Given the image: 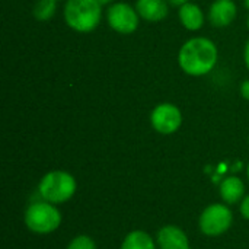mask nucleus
I'll return each instance as SVG.
<instances>
[{"instance_id": "16", "label": "nucleus", "mask_w": 249, "mask_h": 249, "mask_svg": "<svg viewBox=\"0 0 249 249\" xmlns=\"http://www.w3.org/2000/svg\"><path fill=\"white\" fill-rule=\"evenodd\" d=\"M239 213L245 220L249 222V193L244 197V200L239 203Z\"/></svg>"}, {"instance_id": "1", "label": "nucleus", "mask_w": 249, "mask_h": 249, "mask_svg": "<svg viewBox=\"0 0 249 249\" xmlns=\"http://www.w3.org/2000/svg\"><path fill=\"white\" fill-rule=\"evenodd\" d=\"M217 45L207 36H193L187 39L178 51L179 69L193 77L209 74L217 64Z\"/></svg>"}, {"instance_id": "10", "label": "nucleus", "mask_w": 249, "mask_h": 249, "mask_svg": "<svg viewBox=\"0 0 249 249\" xmlns=\"http://www.w3.org/2000/svg\"><path fill=\"white\" fill-rule=\"evenodd\" d=\"M219 196L222 201L228 206L239 204L247 196V187L244 179L238 175L225 177L219 184Z\"/></svg>"}, {"instance_id": "3", "label": "nucleus", "mask_w": 249, "mask_h": 249, "mask_svg": "<svg viewBox=\"0 0 249 249\" xmlns=\"http://www.w3.org/2000/svg\"><path fill=\"white\" fill-rule=\"evenodd\" d=\"M77 191L76 178L64 169H53L44 174L38 182V197L55 206L70 201Z\"/></svg>"}, {"instance_id": "9", "label": "nucleus", "mask_w": 249, "mask_h": 249, "mask_svg": "<svg viewBox=\"0 0 249 249\" xmlns=\"http://www.w3.org/2000/svg\"><path fill=\"white\" fill-rule=\"evenodd\" d=\"M238 15V6L233 0H214L207 12V19L214 28L229 26Z\"/></svg>"}, {"instance_id": "18", "label": "nucleus", "mask_w": 249, "mask_h": 249, "mask_svg": "<svg viewBox=\"0 0 249 249\" xmlns=\"http://www.w3.org/2000/svg\"><path fill=\"white\" fill-rule=\"evenodd\" d=\"M244 63L247 66V69L249 70V39L245 44V48H244Z\"/></svg>"}, {"instance_id": "11", "label": "nucleus", "mask_w": 249, "mask_h": 249, "mask_svg": "<svg viewBox=\"0 0 249 249\" xmlns=\"http://www.w3.org/2000/svg\"><path fill=\"white\" fill-rule=\"evenodd\" d=\"M169 6L166 0H137L134 4L139 16L150 23L163 20L169 13Z\"/></svg>"}, {"instance_id": "22", "label": "nucleus", "mask_w": 249, "mask_h": 249, "mask_svg": "<svg viewBox=\"0 0 249 249\" xmlns=\"http://www.w3.org/2000/svg\"><path fill=\"white\" fill-rule=\"evenodd\" d=\"M247 178H248V181H249V163H248V166H247Z\"/></svg>"}, {"instance_id": "23", "label": "nucleus", "mask_w": 249, "mask_h": 249, "mask_svg": "<svg viewBox=\"0 0 249 249\" xmlns=\"http://www.w3.org/2000/svg\"><path fill=\"white\" fill-rule=\"evenodd\" d=\"M247 28H248V31H249V15H248V18H247Z\"/></svg>"}, {"instance_id": "6", "label": "nucleus", "mask_w": 249, "mask_h": 249, "mask_svg": "<svg viewBox=\"0 0 249 249\" xmlns=\"http://www.w3.org/2000/svg\"><path fill=\"white\" fill-rule=\"evenodd\" d=\"M107 22L112 31L121 35L134 34L140 25V16L134 6L125 1H114L105 12Z\"/></svg>"}, {"instance_id": "17", "label": "nucleus", "mask_w": 249, "mask_h": 249, "mask_svg": "<svg viewBox=\"0 0 249 249\" xmlns=\"http://www.w3.org/2000/svg\"><path fill=\"white\" fill-rule=\"evenodd\" d=\"M239 92H241V96H242L244 99H247L249 102V79L244 80V82L241 83Z\"/></svg>"}, {"instance_id": "15", "label": "nucleus", "mask_w": 249, "mask_h": 249, "mask_svg": "<svg viewBox=\"0 0 249 249\" xmlns=\"http://www.w3.org/2000/svg\"><path fill=\"white\" fill-rule=\"evenodd\" d=\"M66 249H98V245L92 236L80 233V235H76L74 238L70 239Z\"/></svg>"}, {"instance_id": "21", "label": "nucleus", "mask_w": 249, "mask_h": 249, "mask_svg": "<svg viewBox=\"0 0 249 249\" xmlns=\"http://www.w3.org/2000/svg\"><path fill=\"white\" fill-rule=\"evenodd\" d=\"M244 3H245V7L249 10V0H244Z\"/></svg>"}, {"instance_id": "4", "label": "nucleus", "mask_w": 249, "mask_h": 249, "mask_svg": "<svg viewBox=\"0 0 249 249\" xmlns=\"http://www.w3.org/2000/svg\"><path fill=\"white\" fill-rule=\"evenodd\" d=\"M61 222L63 214L58 206L39 197L38 200L31 201L23 213V223L26 229L35 235H51L60 229Z\"/></svg>"}, {"instance_id": "2", "label": "nucleus", "mask_w": 249, "mask_h": 249, "mask_svg": "<svg viewBox=\"0 0 249 249\" xmlns=\"http://www.w3.org/2000/svg\"><path fill=\"white\" fill-rule=\"evenodd\" d=\"M104 6L98 0H66L63 18L66 25L79 34L95 31L104 16Z\"/></svg>"}, {"instance_id": "8", "label": "nucleus", "mask_w": 249, "mask_h": 249, "mask_svg": "<svg viewBox=\"0 0 249 249\" xmlns=\"http://www.w3.org/2000/svg\"><path fill=\"white\" fill-rule=\"evenodd\" d=\"M155 238L159 249H193L187 232L177 225L162 226Z\"/></svg>"}, {"instance_id": "13", "label": "nucleus", "mask_w": 249, "mask_h": 249, "mask_svg": "<svg viewBox=\"0 0 249 249\" xmlns=\"http://www.w3.org/2000/svg\"><path fill=\"white\" fill-rule=\"evenodd\" d=\"M120 249H159L158 244H156V238H153L150 233L136 229L128 232L121 245Z\"/></svg>"}, {"instance_id": "5", "label": "nucleus", "mask_w": 249, "mask_h": 249, "mask_svg": "<svg viewBox=\"0 0 249 249\" xmlns=\"http://www.w3.org/2000/svg\"><path fill=\"white\" fill-rule=\"evenodd\" d=\"M233 212L226 203H212L198 216V229L207 238L225 235L233 225Z\"/></svg>"}, {"instance_id": "12", "label": "nucleus", "mask_w": 249, "mask_h": 249, "mask_svg": "<svg viewBox=\"0 0 249 249\" xmlns=\"http://www.w3.org/2000/svg\"><path fill=\"white\" fill-rule=\"evenodd\" d=\"M178 19H179L181 25L187 31H191V32L200 31L206 22L203 9L193 1H188L178 7Z\"/></svg>"}, {"instance_id": "14", "label": "nucleus", "mask_w": 249, "mask_h": 249, "mask_svg": "<svg viewBox=\"0 0 249 249\" xmlns=\"http://www.w3.org/2000/svg\"><path fill=\"white\" fill-rule=\"evenodd\" d=\"M57 12V0H38L34 4L32 15L39 22L50 20Z\"/></svg>"}, {"instance_id": "20", "label": "nucleus", "mask_w": 249, "mask_h": 249, "mask_svg": "<svg viewBox=\"0 0 249 249\" xmlns=\"http://www.w3.org/2000/svg\"><path fill=\"white\" fill-rule=\"evenodd\" d=\"M102 6H109V4H112L115 0H98Z\"/></svg>"}, {"instance_id": "7", "label": "nucleus", "mask_w": 249, "mask_h": 249, "mask_svg": "<svg viewBox=\"0 0 249 249\" xmlns=\"http://www.w3.org/2000/svg\"><path fill=\"white\" fill-rule=\"evenodd\" d=\"M150 124L159 134H175L182 125V112L172 102H160L150 112Z\"/></svg>"}, {"instance_id": "19", "label": "nucleus", "mask_w": 249, "mask_h": 249, "mask_svg": "<svg viewBox=\"0 0 249 249\" xmlns=\"http://www.w3.org/2000/svg\"><path fill=\"white\" fill-rule=\"evenodd\" d=\"M171 6H177V7H179V6H182V4H185V3H188L190 0H166Z\"/></svg>"}]
</instances>
